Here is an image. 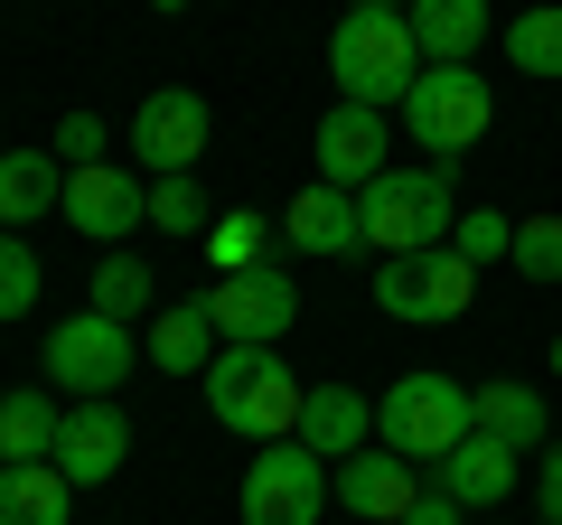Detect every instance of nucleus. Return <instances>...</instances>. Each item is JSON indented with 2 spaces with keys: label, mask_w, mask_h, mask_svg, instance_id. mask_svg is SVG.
<instances>
[{
  "label": "nucleus",
  "mask_w": 562,
  "mask_h": 525,
  "mask_svg": "<svg viewBox=\"0 0 562 525\" xmlns=\"http://www.w3.org/2000/svg\"><path fill=\"white\" fill-rule=\"evenodd\" d=\"M506 66L516 76H562V0H535L506 20Z\"/></svg>",
  "instance_id": "393cba45"
},
{
  "label": "nucleus",
  "mask_w": 562,
  "mask_h": 525,
  "mask_svg": "<svg viewBox=\"0 0 562 525\" xmlns=\"http://www.w3.org/2000/svg\"><path fill=\"white\" fill-rule=\"evenodd\" d=\"M29 310H38V254L0 225V320H29Z\"/></svg>",
  "instance_id": "c756f323"
},
{
  "label": "nucleus",
  "mask_w": 562,
  "mask_h": 525,
  "mask_svg": "<svg viewBox=\"0 0 562 525\" xmlns=\"http://www.w3.org/2000/svg\"><path fill=\"white\" fill-rule=\"evenodd\" d=\"M403 525H469V506H460V498H441V488H422Z\"/></svg>",
  "instance_id": "473e14b6"
},
{
  "label": "nucleus",
  "mask_w": 562,
  "mask_h": 525,
  "mask_svg": "<svg viewBox=\"0 0 562 525\" xmlns=\"http://www.w3.org/2000/svg\"><path fill=\"white\" fill-rule=\"evenodd\" d=\"M357 216H366V244L375 254H431V244H450V225H460V206H450V169H384L375 188H357Z\"/></svg>",
  "instance_id": "39448f33"
},
{
  "label": "nucleus",
  "mask_w": 562,
  "mask_h": 525,
  "mask_svg": "<svg viewBox=\"0 0 562 525\" xmlns=\"http://www.w3.org/2000/svg\"><path fill=\"white\" fill-rule=\"evenodd\" d=\"M535 460H543V479H535V498H543V525H562V442H543Z\"/></svg>",
  "instance_id": "2f4dec72"
},
{
  "label": "nucleus",
  "mask_w": 562,
  "mask_h": 525,
  "mask_svg": "<svg viewBox=\"0 0 562 525\" xmlns=\"http://www.w3.org/2000/svg\"><path fill=\"white\" fill-rule=\"evenodd\" d=\"M150 225H160L169 244H206V225H216V206H206L198 169H188V179H150Z\"/></svg>",
  "instance_id": "bb28decb"
},
{
  "label": "nucleus",
  "mask_w": 562,
  "mask_h": 525,
  "mask_svg": "<svg viewBox=\"0 0 562 525\" xmlns=\"http://www.w3.org/2000/svg\"><path fill=\"white\" fill-rule=\"evenodd\" d=\"M85 301H94L103 320L140 328L150 310H160V282H150V262H140V254H103V262H94V291H85Z\"/></svg>",
  "instance_id": "b1692460"
},
{
  "label": "nucleus",
  "mask_w": 562,
  "mask_h": 525,
  "mask_svg": "<svg viewBox=\"0 0 562 525\" xmlns=\"http://www.w3.org/2000/svg\"><path fill=\"white\" fill-rule=\"evenodd\" d=\"M57 394H38V384H20V394H0V469H20V460H57Z\"/></svg>",
  "instance_id": "5701e85b"
},
{
  "label": "nucleus",
  "mask_w": 562,
  "mask_h": 525,
  "mask_svg": "<svg viewBox=\"0 0 562 525\" xmlns=\"http://www.w3.org/2000/svg\"><path fill=\"white\" fill-rule=\"evenodd\" d=\"M338 506V469L301 442H262L244 460V525H319Z\"/></svg>",
  "instance_id": "423d86ee"
},
{
  "label": "nucleus",
  "mask_w": 562,
  "mask_h": 525,
  "mask_svg": "<svg viewBox=\"0 0 562 525\" xmlns=\"http://www.w3.org/2000/svg\"><path fill=\"white\" fill-rule=\"evenodd\" d=\"M47 150H57L66 169H103L113 132H103V113H66V122H57V142H47Z\"/></svg>",
  "instance_id": "7c9ffc66"
},
{
  "label": "nucleus",
  "mask_w": 562,
  "mask_h": 525,
  "mask_svg": "<svg viewBox=\"0 0 562 525\" xmlns=\"http://www.w3.org/2000/svg\"><path fill=\"white\" fill-rule=\"evenodd\" d=\"M281 244H291V254H319V262H347V254H366L357 188H328V179H310L301 198L281 206Z\"/></svg>",
  "instance_id": "ddd939ff"
},
{
  "label": "nucleus",
  "mask_w": 562,
  "mask_h": 525,
  "mask_svg": "<svg viewBox=\"0 0 562 525\" xmlns=\"http://www.w3.org/2000/svg\"><path fill=\"white\" fill-rule=\"evenodd\" d=\"M272 235H281V216L235 206V216L206 225V262H216V272H254V262H272Z\"/></svg>",
  "instance_id": "a878e982"
},
{
  "label": "nucleus",
  "mask_w": 562,
  "mask_h": 525,
  "mask_svg": "<svg viewBox=\"0 0 562 525\" xmlns=\"http://www.w3.org/2000/svg\"><path fill=\"white\" fill-rule=\"evenodd\" d=\"M206 132H216L206 94L160 85V94H140V113H132V160L150 169V179H188V169L206 160Z\"/></svg>",
  "instance_id": "9d476101"
},
{
  "label": "nucleus",
  "mask_w": 562,
  "mask_h": 525,
  "mask_svg": "<svg viewBox=\"0 0 562 525\" xmlns=\"http://www.w3.org/2000/svg\"><path fill=\"white\" fill-rule=\"evenodd\" d=\"M487 122H497V85L479 66H422L403 94V132H413V150H431V169H460L487 142Z\"/></svg>",
  "instance_id": "7ed1b4c3"
},
{
  "label": "nucleus",
  "mask_w": 562,
  "mask_h": 525,
  "mask_svg": "<svg viewBox=\"0 0 562 525\" xmlns=\"http://www.w3.org/2000/svg\"><path fill=\"white\" fill-rule=\"evenodd\" d=\"M553 376H562V338H553Z\"/></svg>",
  "instance_id": "f704fd0d"
},
{
  "label": "nucleus",
  "mask_w": 562,
  "mask_h": 525,
  "mask_svg": "<svg viewBox=\"0 0 562 525\" xmlns=\"http://www.w3.org/2000/svg\"><path fill=\"white\" fill-rule=\"evenodd\" d=\"M357 10H394V0H357Z\"/></svg>",
  "instance_id": "72a5a7b5"
},
{
  "label": "nucleus",
  "mask_w": 562,
  "mask_h": 525,
  "mask_svg": "<svg viewBox=\"0 0 562 525\" xmlns=\"http://www.w3.org/2000/svg\"><path fill=\"white\" fill-rule=\"evenodd\" d=\"M394 169V122L375 103H328L319 113V179L328 188H375Z\"/></svg>",
  "instance_id": "f8f14e48"
},
{
  "label": "nucleus",
  "mask_w": 562,
  "mask_h": 525,
  "mask_svg": "<svg viewBox=\"0 0 562 525\" xmlns=\"http://www.w3.org/2000/svg\"><path fill=\"white\" fill-rule=\"evenodd\" d=\"M122 460H132V413L103 394V404H76L66 413V432H57V469L76 488H103V479H122Z\"/></svg>",
  "instance_id": "4468645a"
},
{
  "label": "nucleus",
  "mask_w": 562,
  "mask_h": 525,
  "mask_svg": "<svg viewBox=\"0 0 562 525\" xmlns=\"http://www.w3.org/2000/svg\"><path fill=\"white\" fill-rule=\"evenodd\" d=\"M479 301V262H460L450 244H431V254H384L375 262V310L403 328H441L460 320V310Z\"/></svg>",
  "instance_id": "6e6552de"
},
{
  "label": "nucleus",
  "mask_w": 562,
  "mask_h": 525,
  "mask_svg": "<svg viewBox=\"0 0 562 525\" xmlns=\"http://www.w3.org/2000/svg\"><path fill=\"white\" fill-rule=\"evenodd\" d=\"M525 272V282H562V216L543 206V216H516V254H506Z\"/></svg>",
  "instance_id": "c85d7f7f"
},
{
  "label": "nucleus",
  "mask_w": 562,
  "mask_h": 525,
  "mask_svg": "<svg viewBox=\"0 0 562 525\" xmlns=\"http://www.w3.org/2000/svg\"><path fill=\"white\" fill-rule=\"evenodd\" d=\"M328 76H338V103H375V113H403L422 76V47H413V20L403 10H357L328 29Z\"/></svg>",
  "instance_id": "f03ea898"
},
{
  "label": "nucleus",
  "mask_w": 562,
  "mask_h": 525,
  "mask_svg": "<svg viewBox=\"0 0 562 525\" xmlns=\"http://www.w3.org/2000/svg\"><path fill=\"white\" fill-rule=\"evenodd\" d=\"M516 469H525V450L469 432L450 460H431V488H441V498H460V506H506V498H516Z\"/></svg>",
  "instance_id": "a211bd4d"
},
{
  "label": "nucleus",
  "mask_w": 562,
  "mask_h": 525,
  "mask_svg": "<svg viewBox=\"0 0 562 525\" xmlns=\"http://www.w3.org/2000/svg\"><path fill=\"white\" fill-rule=\"evenodd\" d=\"M216 320H206V301H160L150 310V328H140V357L160 366V376H206L216 366Z\"/></svg>",
  "instance_id": "aec40b11"
},
{
  "label": "nucleus",
  "mask_w": 562,
  "mask_h": 525,
  "mask_svg": "<svg viewBox=\"0 0 562 525\" xmlns=\"http://www.w3.org/2000/svg\"><path fill=\"white\" fill-rule=\"evenodd\" d=\"M413 498H422V479H413V460L403 450H357V460H338V506L347 516H366V525H403L413 516Z\"/></svg>",
  "instance_id": "2eb2a0df"
},
{
  "label": "nucleus",
  "mask_w": 562,
  "mask_h": 525,
  "mask_svg": "<svg viewBox=\"0 0 562 525\" xmlns=\"http://www.w3.org/2000/svg\"><path fill=\"white\" fill-rule=\"evenodd\" d=\"M47 206H66V160L57 150H0V225L20 235Z\"/></svg>",
  "instance_id": "412c9836"
},
{
  "label": "nucleus",
  "mask_w": 562,
  "mask_h": 525,
  "mask_svg": "<svg viewBox=\"0 0 562 525\" xmlns=\"http://www.w3.org/2000/svg\"><path fill=\"white\" fill-rule=\"evenodd\" d=\"M57 216L76 225L85 244H122V235H140V225H150V188H140L122 160L66 169V206H57Z\"/></svg>",
  "instance_id": "9b49d317"
},
{
  "label": "nucleus",
  "mask_w": 562,
  "mask_h": 525,
  "mask_svg": "<svg viewBox=\"0 0 562 525\" xmlns=\"http://www.w3.org/2000/svg\"><path fill=\"white\" fill-rule=\"evenodd\" d=\"M366 432H375V404H366L357 384L319 376V384H310V404H301V432H291V442H301V450H319V460H357V450H366Z\"/></svg>",
  "instance_id": "f3484780"
},
{
  "label": "nucleus",
  "mask_w": 562,
  "mask_h": 525,
  "mask_svg": "<svg viewBox=\"0 0 562 525\" xmlns=\"http://www.w3.org/2000/svg\"><path fill=\"white\" fill-rule=\"evenodd\" d=\"M469 432H487V442H506V450H543L553 442V423H543V394L525 376H487V384H469Z\"/></svg>",
  "instance_id": "6ab92c4d"
},
{
  "label": "nucleus",
  "mask_w": 562,
  "mask_h": 525,
  "mask_svg": "<svg viewBox=\"0 0 562 525\" xmlns=\"http://www.w3.org/2000/svg\"><path fill=\"white\" fill-rule=\"evenodd\" d=\"M140 366V328L103 320V310H76V320L47 328V376H57V394H76V404H103V394H122Z\"/></svg>",
  "instance_id": "0eeeda50"
},
{
  "label": "nucleus",
  "mask_w": 562,
  "mask_h": 525,
  "mask_svg": "<svg viewBox=\"0 0 562 525\" xmlns=\"http://www.w3.org/2000/svg\"><path fill=\"white\" fill-rule=\"evenodd\" d=\"M403 20H413L422 66H479L497 10H487V0H403Z\"/></svg>",
  "instance_id": "dca6fc26"
},
{
  "label": "nucleus",
  "mask_w": 562,
  "mask_h": 525,
  "mask_svg": "<svg viewBox=\"0 0 562 525\" xmlns=\"http://www.w3.org/2000/svg\"><path fill=\"white\" fill-rule=\"evenodd\" d=\"M375 442L403 450V460H450L469 442V384L441 376V366H413L375 394Z\"/></svg>",
  "instance_id": "20e7f679"
},
{
  "label": "nucleus",
  "mask_w": 562,
  "mask_h": 525,
  "mask_svg": "<svg viewBox=\"0 0 562 525\" xmlns=\"http://www.w3.org/2000/svg\"><path fill=\"white\" fill-rule=\"evenodd\" d=\"M206 413H216L235 442H291L301 432V404H310V384L281 366V347H216V366H206Z\"/></svg>",
  "instance_id": "f257e3e1"
},
{
  "label": "nucleus",
  "mask_w": 562,
  "mask_h": 525,
  "mask_svg": "<svg viewBox=\"0 0 562 525\" xmlns=\"http://www.w3.org/2000/svg\"><path fill=\"white\" fill-rule=\"evenodd\" d=\"M206 320H216L225 347H281L291 320H301V282L281 262H254V272H216L206 291Z\"/></svg>",
  "instance_id": "1a4fd4ad"
},
{
  "label": "nucleus",
  "mask_w": 562,
  "mask_h": 525,
  "mask_svg": "<svg viewBox=\"0 0 562 525\" xmlns=\"http://www.w3.org/2000/svg\"><path fill=\"white\" fill-rule=\"evenodd\" d=\"M450 254L479 262V272H487V262H506V254H516V216H506V206H469V216L450 225Z\"/></svg>",
  "instance_id": "cd10ccee"
},
{
  "label": "nucleus",
  "mask_w": 562,
  "mask_h": 525,
  "mask_svg": "<svg viewBox=\"0 0 562 525\" xmlns=\"http://www.w3.org/2000/svg\"><path fill=\"white\" fill-rule=\"evenodd\" d=\"M66 506H76V479L57 460L0 469V525H66Z\"/></svg>",
  "instance_id": "4be33fe9"
}]
</instances>
